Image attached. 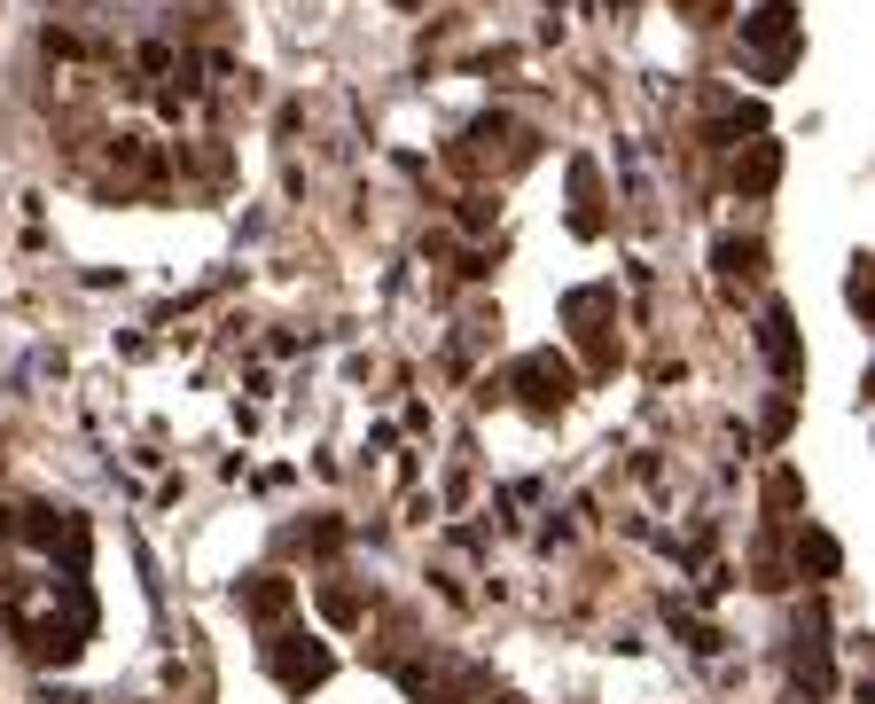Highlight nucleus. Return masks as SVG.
Returning <instances> with one entry per match:
<instances>
[{"label":"nucleus","instance_id":"1","mask_svg":"<svg viewBox=\"0 0 875 704\" xmlns=\"http://www.w3.org/2000/svg\"><path fill=\"white\" fill-rule=\"evenodd\" d=\"M743 56H750V71H758L766 87L797 63V9H789V0H766V9L743 17Z\"/></svg>","mask_w":875,"mask_h":704},{"label":"nucleus","instance_id":"2","mask_svg":"<svg viewBox=\"0 0 875 704\" xmlns=\"http://www.w3.org/2000/svg\"><path fill=\"white\" fill-rule=\"evenodd\" d=\"M758 344H766L774 377H797V369H805V352H797V336H789V305H766V313H758Z\"/></svg>","mask_w":875,"mask_h":704},{"label":"nucleus","instance_id":"3","mask_svg":"<svg viewBox=\"0 0 875 704\" xmlns=\"http://www.w3.org/2000/svg\"><path fill=\"white\" fill-rule=\"evenodd\" d=\"M517 384L540 400V408H556V400H571V369L556 361V352H532V361L517 369Z\"/></svg>","mask_w":875,"mask_h":704},{"label":"nucleus","instance_id":"4","mask_svg":"<svg viewBox=\"0 0 875 704\" xmlns=\"http://www.w3.org/2000/svg\"><path fill=\"white\" fill-rule=\"evenodd\" d=\"M274 673H282L289 688H321V681H328V649H313V642H305V649H274Z\"/></svg>","mask_w":875,"mask_h":704},{"label":"nucleus","instance_id":"5","mask_svg":"<svg viewBox=\"0 0 875 704\" xmlns=\"http://www.w3.org/2000/svg\"><path fill=\"white\" fill-rule=\"evenodd\" d=\"M774 173H781V149H774V141H758V149L735 165V188H750V196H758V188H774Z\"/></svg>","mask_w":875,"mask_h":704},{"label":"nucleus","instance_id":"6","mask_svg":"<svg viewBox=\"0 0 875 704\" xmlns=\"http://www.w3.org/2000/svg\"><path fill=\"white\" fill-rule=\"evenodd\" d=\"M797 564H813V571L828 579V571H836L844 556H836V540H828V532H813V525H805V532H797Z\"/></svg>","mask_w":875,"mask_h":704},{"label":"nucleus","instance_id":"7","mask_svg":"<svg viewBox=\"0 0 875 704\" xmlns=\"http://www.w3.org/2000/svg\"><path fill=\"white\" fill-rule=\"evenodd\" d=\"M282 603H289V587H282V579H258V587H250V610H258V618H274Z\"/></svg>","mask_w":875,"mask_h":704},{"label":"nucleus","instance_id":"8","mask_svg":"<svg viewBox=\"0 0 875 704\" xmlns=\"http://www.w3.org/2000/svg\"><path fill=\"white\" fill-rule=\"evenodd\" d=\"M719 266H727V274H750V266H758V243H719Z\"/></svg>","mask_w":875,"mask_h":704},{"label":"nucleus","instance_id":"9","mask_svg":"<svg viewBox=\"0 0 875 704\" xmlns=\"http://www.w3.org/2000/svg\"><path fill=\"white\" fill-rule=\"evenodd\" d=\"M399 9H414V0H399Z\"/></svg>","mask_w":875,"mask_h":704}]
</instances>
